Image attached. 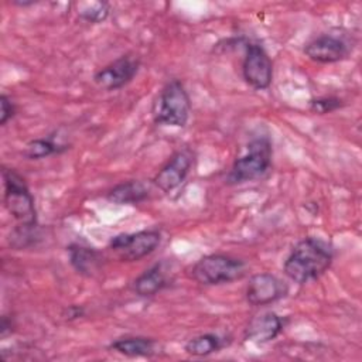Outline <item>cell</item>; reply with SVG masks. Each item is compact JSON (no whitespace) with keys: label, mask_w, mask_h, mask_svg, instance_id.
<instances>
[{"label":"cell","mask_w":362,"mask_h":362,"mask_svg":"<svg viewBox=\"0 0 362 362\" xmlns=\"http://www.w3.org/2000/svg\"><path fill=\"white\" fill-rule=\"evenodd\" d=\"M332 247L320 238H304L296 243L290 255L284 260V274L298 283L304 284L320 279L332 264Z\"/></svg>","instance_id":"1"},{"label":"cell","mask_w":362,"mask_h":362,"mask_svg":"<svg viewBox=\"0 0 362 362\" xmlns=\"http://www.w3.org/2000/svg\"><path fill=\"white\" fill-rule=\"evenodd\" d=\"M272 141L267 136H260L247 143L245 151L235 158L228 173V184H242L260 178L272 164Z\"/></svg>","instance_id":"2"},{"label":"cell","mask_w":362,"mask_h":362,"mask_svg":"<svg viewBox=\"0 0 362 362\" xmlns=\"http://www.w3.org/2000/svg\"><path fill=\"white\" fill-rule=\"evenodd\" d=\"M189 274L202 286H218L242 279L246 274V263L239 257L212 253L197 260Z\"/></svg>","instance_id":"3"},{"label":"cell","mask_w":362,"mask_h":362,"mask_svg":"<svg viewBox=\"0 0 362 362\" xmlns=\"http://www.w3.org/2000/svg\"><path fill=\"white\" fill-rule=\"evenodd\" d=\"M191 113L189 96L178 79L168 81L160 90L154 106L153 119L157 124L184 127Z\"/></svg>","instance_id":"4"},{"label":"cell","mask_w":362,"mask_h":362,"mask_svg":"<svg viewBox=\"0 0 362 362\" xmlns=\"http://www.w3.org/2000/svg\"><path fill=\"white\" fill-rule=\"evenodd\" d=\"M4 185V205L21 226H37L34 198L24 178L13 168H1Z\"/></svg>","instance_id":"5"},{"label":"cell","mask_w":362,"mask_h":362,"mask_svg":"<svg viewBox=\"0 0 362 362\" xmlns=\"http://www.w3.org/2000/svg\"><path fill=\"white\" fill-rule=\"evenodd\" d=\"M161 242V233L157 229H143L133 233L115 235L109 247L122 262H137L153 253Z\"/></svg>","instance_id":"6"},{"label":"cell","mask_w":362,"mask_h":362,"mask_svg":"<svg viewBox=\"0 0 362 362\" xmlns=\"http://www.w3.org/2000/svg\"><path fill=\"white\" fill-rule=\"evenodd\" d=\"M242 75L246 83L256 90L267 89L272 85L273 62L262 45L246 44Z\"/></svg>","instance_id":"7"},{"label":"cell","mask_w":362,"mask_h":362,"mask_svg":"<svg viewBox=\"0 0 362 362\" xmlns=\"http://www.w3.org/2000/svg\"><path fill=\"white\" fill-rule=\"evenodd\" d=\"M140 61L129 54L122 55L95 72V83L105 90H117L126 86L139 72Z\"/></svg>","instance_id":"8"},{"label":"cell","mask_w":362,"mask_h":362,"mask_svg":"<svg viewBox=\"0 0 362 362\" xmlns=\"http://www.w3.org/2000/svg\"><path fill=\"white\" fill-rule=\"evenodd\" d=\"M304 54L320 64H335L349 57L351 47L338 35L321 34L305 44Z\"/></svg>","instance_id":"9"},{"label":"cell","mask_w":362,"mask_h":362,"mask_svg":"<svg viewBox=\"0 0 362 362\" xmlns=\"http://www.w3.org/2000/svg\"><path fill=\"white\" fill-rule=\"evenodd\" d=\"M192 167V154L189 150L175 151L170 160L154 175V185L163 192H171L187 178Z\"/></svg>","instance_id":"10"},{"label":"cell","mask_w":362,"mask_h":362,"mask_svg":"<svg viewBox=\"0 0 362 362\" xmlns=\"http://www.w3.org/2000/svg\"><path fill=\"white\" fill-rule=\"evenodd\" d=\"M287 294V286L272 273H257L249 279L246 300L252 305H267Z\"/></svg>","instance_id":"11"},{"label":"cell","mask_w":362,"mask_h":362,"mask_svg":"<svg viewBox=\"0 0 362 362\" xmlns=\"http://www.w3.org/2000/svg\"><path fill=\"white\" fill-rule=\"evenodd\" d=\"M283 320L273 311L256 314L245 329V338L250 342L266 344L276 339L283 331Z\"/></svg>","instance_id":"12"},{"label":"cell","mask_w":362,"mask_h":362,"mask_svg":"<svg viewBox=\"0 0 362 362\" xmlns=\"http://www.w3.org/2000/svg\"><path fill=\"white\" fill-rule=\"evenodd\" d=\"M170 273L165 262H160L144 270L133 281V291L139 297H153L170 286Z\"/></svg>","instance_id":"13"},{"label":"cell","mask_w":362,"mask_h":362,"mask_svg":"<svg viewBox=\"0 0 362 362\" xmlns=\"http://www.w3.org/2000/svg\"><path fill=\"white\" fill-rule=\"evenodd\" d=\"M71 266L82 276H93L102 266V253L82 243H71L68 247Z\"/></svg>","instance_id":"14"},{"label":"cell","mask_w":362,"mask_h":362,"mask_svg":"<svg viewBox=\"0 0 362 362\" xmlns=\"http://www.w3.org/2000/svg\"><path fill=\"white\" fill-rule=\"evenodd\" d=\"M157 342L147 337H123L112 341L109 349L129 358L151 356L156 354Z\"/></svg>","instance_id":"15"},{"label":"cell","mask_w":362,"mask_h":362,"mask_svg":"<svg viewBox=\"0 0 362 362\" xmlns=\"http://www.w3.org/2000/svg\"><path fill=\"white\" fill-rule=\"evenodd\" d=\"M106 198L117 205H136L148 198V188L137 180L123 181L115 185Z\"/></svg>","instance_id":"16"},{"label":"cell","mask_w":362,"mask_h":362,"mask_svg":"<svg viewBox=\"0 0 362 362\" xmlns=\"http://www.w3.org/2000/svg\"><path fill=\"white\" fill-rule=\"evenodd\" d=\"M225 345L226 339L223 337L214 332H206L188 339L184 345V351L192 356H208L219 352Z\"/></svg>","instance_id":"17"},{"label":"cell","mask_w":362,"mask_h":362,"mask_svg":"<svg viewBox=\"0 0 362 362\" xmlns=\"http://www.w3.org/2000/svg\"><path fill=\"white\" fill-rule=\"evenodd\" d=\"M66 150H68L66 144H61L54 140V136H48V137L34 139L28 141L24 150V156L30 160H40L54 154H61Z\"/></svg>","instance_id":"18"},{"label":"cell","mask_w":362,"mask_h":362,"mask_svg":"<svg viewBox=\"0 0 362 362\" xmlns=\"http://www.w3.org/2000/svg\"><path fill=\"white\" fill-rule=\"evenodd\" d=\"M110 6L106 1H81L76 4L78 16L93 24H99L105 21L109 16Z\"/></svg>","instance_id":"19"},{"label":"cell","mask_w":362,"mask_h":362,"mask_svg":"<svg viewBox=\"0 0 362 362\" xmlns=\"http://www.w3.org/2000/svg\"><path fill=\"white\" fill-rule=\"evenodd\" d=\"M344 106V100L337 96H318L313 98L308 103V107L315 115H327L338 110Z\"/></svg>","instance_id":"20"},{"label":"cell","mask_w":362,"mask_h":362,"mask_svg":"<svg viewBox=\"0 0 362 362\" xmlns=\"http://www.w3.org/2000/svg\"><path fill=\"white\" fill-rule=\"evenodd\" d=\"M0 106H1V110H0V124L4 126L14 116L16 106H14V103L11 102V99L6 93H1V96H0Z\"/></svg>","instance_id":"21"},{"label":"cell","mask_w":362,"mask_h":362,"mask_svg":"<svg viewBox=\"0 0 362 362\" xmlns=\"http://www.w3.org/2000/svg\"><path fill=\"white\" fill-rule=\"evenodd\" d=\"M85 314V308L82 305H68L65 310H64V317L68 320V321H72V320H76V318H81L83 317Z\"/></svg>","instance_id":"22"},{"label":"cell","mask_w":362,"mask_h":362,"mask_svg":"<svg viewBox=\"0 0 362 362\" xmlns=\"http://www.w3.org/2000/svg\"><path fill=\"white\" fill-rule=\"evenodd\" d=\"M11 327H13L11 320H8V317L3 315L1 317V325H0V335H1V338H4L7 334L11 332Z\"/></svg>","instance_id":"23"},{"label":"cell","mask_w":362,"mask_h":362,"mask_svg":"<svg viewBox=\"0 0 362 362\" xmlns=\"http://www.w3.org/2000/svg\"><path fill=\"white\" fill-rule=\"evenodd\" d=\"M37 1L35 0H30V1H24V0H13L14 6H20V7H27V6H34Z\"/></svg>","instance_id":"24"}]
</instances>
